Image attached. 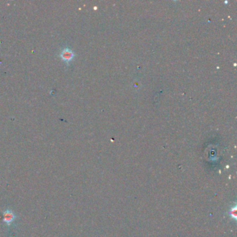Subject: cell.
I'll return each instance as SVG.
<instances>
[{"label": "cell", "instance_id": "6da1fadb", "mask_svg": "<svg viewBox=\"0 0 237 237\" xmlns=\"http://www.w3.org/2000/svg\"><path fill=\"white\" fill-rule=\"evenodd\" d=\"M59 56H60V57L64 62L68 63L70 62L74 59L75 54L69 48H65V49H63L61 51Z\"/></svg>", "mask_w": 237, "mask_h": 237}, {"label": "cell", "instance_id": "7a4b0ae2", "mask_svg": "<svg viewBox=\"0 0 237 237\" xmlns=\"http://www.w3.org/2000/svg\"><path fill=\"white\" fill-rule=\"evenodd\" d=\"M16 215L10 209H6L3 213V220L7 225H10L14 221Z\"/></svg>", "mask_w": 237, "mask_h": 237}]
</instances>
